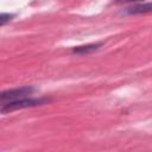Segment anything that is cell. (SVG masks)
<instances>
[{
    "mask_svg": "<svg viewBox=\"0 0 152 152\" xmlns=\"http://www.w3.org/2000/svg\"><path fill=\"white\" fill-rule=\"evenodd\" d=\"M49 102L48 99H20L15 101H11L7 103H4L1 106V113H7L11 110L15 109H21V108H27V107H34V106H40Z\"/></svg>",
    "mask_w": 152,
    "mask_h": 152,
    "instance_id": "6da1fadb",
    "label": "cell"
},
{
    "mask_svg": "<svg viewBox=\"0 0 152 152\" xmlns=\"http://www.w3.org/2000/svg\"><path fill=\"white\" fill-rule=\"evenodd\" d=\"M33 91H34V88H32V87H21V88L11 89V90L4 91L1 94V102L4 104V103H7V102H11V101L25 99L27 95L32 94Z\"/></svg>",
    "mask_w": 152,
    "mask_h": 152,
    "instance_id": "7a4b0ae2",
    "label": "cell"
},
{
    "mask_svg": "<svg viewBox=\"0 0 152 152\" xmlns=\"http://www.w3.org/2000/svg\"><path fill=\"white\" fill-rule=\"evenodd\" d=\"M152 11V4H141V5H137L133 7H129L126 10V13L128 14H140V13H146V12H151Z\"/></svg>",
    "mask_w": 152,
    "mask_h": 152,
    "instance_id": "3957f363",
    "label": "cell"
},
{
    "mask_svg": "<svg viewBox=\"0 0 152 152\" xmlns=\"http://www.w3.org/2000/svg\"><path fill=\"white\" fill-rule=\"evenodd\" d=\"M101 46V43H97V44H87V45H82V46H77L74 49V52L76 53H88V52H93L95 50H97Z\"/></svg>",
    "mask_w": 152,
    "mask_h": 152,
    "instance_id": "277c9868",
    "label": "cell"
},
{
    "mask_svg": "<svg viewBox=\"0 0 152 152\" xmlns=\"http://www.w3.org/2000/svg\"><path fill=\"white\" fill-rule=\"evenodd\" d=\"M14 17V14H7V13H1L0 15V24L4 25L5 23H7L8 20H11Z\"/></svg>",
    "mask_w": 152,
    "mask_h": 152,
    "instance_id": "5b68a950",
    "label": "cell"
},
{
    "mask_svg": "<svg viewBox=\"0 0 152 152\" xmlns=\"http://www.w3.org/2000/svg\"><path fill=\"white\" fill-rule=\"evenodd\" d=\"M132 1H141V0H116V2H132Z\"/></svg>",
    "mask_w": 152,
    "mask_h": 152,
    "instance_id": "8992f818",
    "label": "cell"
}]
</instances>
